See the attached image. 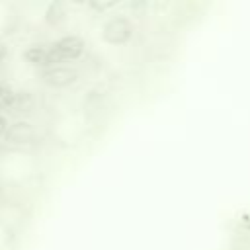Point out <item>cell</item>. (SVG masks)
I'll use <instances>...</instances> for the list:
<instances>
[{"instance_id": "obj_1", "label": "cell", "mask_w": 250, "mask_h": 250, "mask_svg": "<svg viewBox=\"0 0 250 250\" xmlns=\"http://www.w3.org/2000/svg\"><path fill=\"white\" fill-rule=\"evenodd\" d=\"M84 39L78 35H62L59 39H55L49 45V62L51 66L57 64H66L68 61L78 59L84 53Z\"/></svg>"}, {"instance_id": "obj_2", "label": "cell", "mask_w": 250, "mask_h": 250, "mask_svg": "<svg viewBox=\"0 0 250 250\" xmlns=\"http://www.w3.org/2000/svg\"><path fill=\"white\" fill-rule=\"evenodd\" d=\"M135 33V21L129 16H111L102 25V39L107 45H125Z\"/></svg>"}, {"instance_id": "obj_3", "label": "cell", "mask_w": 250, "mask_h": 250, "mask_svg": "<svg viewBox=\"0 0 250 250\" xmlns=\"http://www.w3.org/2000/svg\"><path fill=\"white\" fill-rule=\"evenodd\" d=\"M27 223V211L18 201H2L0 203V225L8 230L10 236H16L23 225Z\"/></svg>"}, {"instance_id": "obj_4", "label": "cell", "mask_w": 250, "mask_h": 250, "mask_svg": "<svg viewBox=\"0 0 250 250\" xmlns=\"http://www.w3.org/2000/svg\"><path fill=\"white\" fill-rule=\"evenodd\" d=\"M39 78L49 88H68L78 82V70L70 64H57L39 70Z\"/></svg>"}, {"instance_id": "obj_5", "label": "cell", "mask_w": 250, "mask_h": 250, "mask_svg": "<svg viewBox=\"0 0 250 250\" xmlns=\"http://www.w3.org/2000/svg\"><path fill=\"white\" fill-rule=\"evenodd\" d=\"M37 139V129L33 123L25 121V119H18L14 123H10L8 131H6V141L10 145H31Z\"/></svg>"}, {"instance_id": "obj_6", "label": "cell", "mask_w": 250, "mask_h": 250, "mask_svg": "<svg viewBox=\"0 0 250 250\" xmlns=\"http://www.w3.org/2000/svg\"><path fill=\"white\" fill-rule=\"evenodd\" d=\"M23 59L31 64V66H37L41 70L49 68L51 62H49V45H31L23 51Z\"/></svg>"}, {"instance_id": "obj_7", "label": "cell", "mask_w": 250, "mask_h": 250, "mask_svg": "<svg viewBox=\"0 0 250 250\" xmlns=\"http://www.w3.org/2000/svg\"><path fill=\"white\" fill-rule=\"evenodd\" d=\"M64 18H66V6H64V2H61V0L49 2L47 10H45V21L51 27H57V25H61L64 21Z\"/></svg>"}, {"instance_id": "obj_8", "label": "cell", "mask_w": 250, "mask_h": 250, "mask_svg": "<svg viewBox=\"0 0 250 250\" xmlns=\"http://www.w3.org/2000/svg\"><path fill=\"white\" fill-rule=\"evenodd\" d=\"M14 113H29L33 109V96L29 92H14L10 107Z\"/></svg>"}, {"instance_id": "obj_9", "label": "cell", "mask_w": 250, "mask_h": 250, "mask_svg": "<svg viewBox=\"0 0 250 250\" xmlns=\"http://www.w3.org/2000/svg\"><path fill=\"white\" fill-rule=\"evenodd\" d=\"M12 98H14V90L8 86H0V111L10 107Z\"/></svg>"}, {"instance_id": "obj_10", "label": "cell", "mask_w": 250, "mask_h": 250, "mask_svg": "<svg viewBox=\"0 0 250 250\" xmlns=\"http://www.w3.org/2000/svg\"><path fill=\"white\" fill-rule=\"evenodd\" d=\"M8 127H10V123H8V121H6V117L0 113V137H6Z\"/></svg>"}, {"instance_id": "obj_11", "label": "cell", "mask_w": 250, "mask_h": 250, "mask_svg": "<svg viewBox=\"0 0 250 250\" xmlns=\"http://www.w3.org/2000/svg\"><path fill=\"white\" fill-rule=\"evenodd\" d=\"M90 6H92V8H98V10H107V8L115 6V2H102V4H100V2H92Z\"/></svg>"}, {"instance_id": "obj_12", "label": "cell", "mask_w": 250, "mask_h": 250, "mask_svg": "<svg viewBox=\"0 0 250 250\" xmlns=\"http://www.w3.org/2000/svg\"><path fill=\"white\" fill-rule=\"evenodd\" d=\"M8 57V47H6V43L4 41H0V64L4 62V59Z\"/></svg>"}]
</instances>
